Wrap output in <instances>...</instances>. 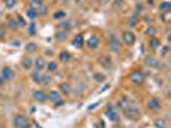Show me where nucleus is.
<instances>
[{
	"mask_svg": "<svg viewBox=\"0 0 171 128\" xmlns=\"http://www.w3.org/2000/svg\"><path fill=\"white\" fill-rule=\"evenodd\" d=\"M130 81L133 82L134 85L142 86V85H144V82H145V74L143 73L142 70H139V69L133 70V72L130 73Z\"/></svg>",
	"mask_w": 171,
	"mask_h": 128,
	"instance_id": "1",
	"label": "nucleus"
},
{
	"mask_svg": "<svg viewBox=\"0 0 171 128\" xmlns=\"http://www.w3.org/2000/svg\"><path fill=\"white\" fill-rule=\"evenodd\" d=\"M13 124L15 128H31V122L22 114H18V115L14 117Z\"/></svg>",
	"mask_w": 171,
	"mask_h": 128,
	"instance_id": "2",
	"label": "nucleus"
},
{
	"mask_svg": "<svg viewBox=\"0 0 171 128\" xmlns=\"http://www.w3.org/2000/svg\"><path fill=\"white\" fill-rule=\"evenodd\" d=\"M106 117L110 119L111 122H119L120 121V114L117 109H116L112 104H110L107 108H106Z\"/></svg>",
	"mask_w": 171,
	"mask_h": 128,
	"instance_id": "3",
	"label": "nucleus"
},
{
	"mask_svg": "<svg viewBox=\"0 0 171 128\" xmlns=\"http://www.w3.org/2000/svg\"><path fill=\"white\" fill-rule=\"evenodd\" d=\"M144 63L147 67L149 68H154V69H161L162 68V63L153 55H147L145 59H144Z\"/></svg>",
	"mask_w": 171,
	"mask_h": 128,
	"instance_id": "4",
	"label": "nucleus"
},
{
	"mask_svg": "<svg viewBox=\"0 0 171 128\" xmlns=\"http://www.w3.org/2000/svg\"><path fill=\"white\" fill-rule=\"evenodd\" d=\"M147 108L151 111H160L162 108V101L158 98H152L147 102Z\"/></svg>",
	"mask_w": 171,
	"mask_h": 128,
	"instance_id": "5",
	"label": "nucleus"
},
{
	"mask_svg": "<svg viewBox=\"0 0 171 128\" xmlns=\"http://www.w3.org/2000/svg\"><path fill=\"white\" fill-rule=\"evenodd\" d=\"M122 41L127 46H133L135 44V41H136V37L134 35V32L133 31H125L122 34Z\"/></svg>",
	"mask_w": 171,
	"mask_h": 128,
	"instance_id": "6",
	"label": "nucleus"
},
{
	"mask_svg": "<svg viewBox=\"0 0 171 128\" xmlns=\"http://www.w3.org/2000/svg\"><path fill=\"white\" fill-rule=\"evenodd\" d=\"M123 114H125L126 118H129V119H136V118H139V115H140V111H139V109L135 108L134 105H130L129 108H126L123 110Z\"/></svg>",
	"mask_w": 171,
	"mask_h": 128,
	"instance_id": "7",
	"label": "nucleus"
},
{
	"mask_svg": "<svg viewBox=\"0 0 171 128\" xmlns=\"http://www.w3.org/2000/svg\"><path fill=\"white\" fill-rule=\"evenodd\" d=\"M99 37L98 36H95V35H91L86 41H85V46L88 47L89 50H95V49H98V46H99Z\"/></svg>",
	"mask_w": 171,
	"mask_h": 128,
	"instance_id": "8",
	"label": "nucleus"
},
{
	"mask_svg": "<svg viewBox=\"0 0 171 128\" xmlns=\"http://www.w3.org/2000/svg\"><path fill=\"white\" fill-rule=\"evenodd\" d=\"M2 78L4 81H12L14 78V70L10 68V67H3L2 69Z\"/></svg>",
	"mask_w": 171,
	"mask_h": 128,
	"instance_id": "9",
	"label": "nucleus"
},
{
	"mask_svg": "<svg viewBox=\"0 0 171 128\" xmlns=\"http://www.w3.org/2000/svg\"><path fill=\"white\" fill-rule=\"evenodd\" d=\"M72 45L76 47V49H82L85 45V38L82 34H77L73 38H72Z\"/></svg>",
	"mask_w": 171,
	"mask_h": 128,
	"instance_id": "10",
	"label": "nucleus"
},
{
	"mask_svg": "<svg viewBox=\"0 0 171 128\" xmlns=\"http://www.w3.org/2000/svg\"><path fill=\"white\" fill-rule=\"evenodd\" d=\"M148 47L152 50V51H156L161 47V40L156 36H153L149 38V42H148Z\"/></svg>",
	"mask_w": 171,
	"mask_h": 128,
	"instance_id": "11",
	"label": "nucleus"
},
{
	"mask_svg": "<svg viewBox=\"0 0 171 128\" xmlns=\"http://www.w3.org/2000/svg\"><path fill=\"white\" fill-rule=\"evenodd\" d=\"M34 99L37 101V102H45L46 100H48V96H46V94L41 90H37V91H34Z\"/></svg>",
	"mask_w": 171,
	"mask_h": 128,
	"instance_id": "12",
	"label": "nucleus"
},
{
	"mask_svg": "<svg viewBox=\"0 0 171 128\" xmlns=\"http://www.w3.org/2000/svg\"><path fill=\"white\" fill-rule=\"evenodd\" d=\"M34 66H35V68H36V70H43V69H45V67H46V62H45V59L43 58V57H37L36 59H35V62H34Z\"/></svg>",
	"mask_w": 171,
	"mask_h": 128,
	"instance_id": "13",
	"label": "nucleus"
},
{
	"mask_svg": "<svg viewBox=\"0 0 171 128\" xmlns=\"http://www.w3.org/2000/svg\"><path fill=\"white\" fill-rule=\"evenodd\" d=\"M110 45H111V49L113 51H119L120 50V40L115 35H112L111 38H110Z\"/></svg>",
	"mask_w": 171,
	"mask_h": 128,
	"instance_id": "14",
	"label": "nucleus"
},
{
	"mask_svg": "<svg viewBox=\"0 0 171 128\" xmlns=\"http://www.w3.org/2000/svg\"><path fill=\"white\" fill-rule=\"evenodd\" d=\"M58 59H59L60 63H68L72 59V55L69 51H60L59 55H58Z\"/></svg>",
	"mask_w": 171,
	"mask_h": 128,
	"instance_id": "15",
	"label": "nucleus"
},
{
	"mask_svg": "<svg viewBox=\"0 0 171 128\" xmlns=\"http://www.w3.org/2000/svg\"><path fill=\"white\" fill-rule=\"evenodd\" d=\"M130 105H131V102H130V100H129L127 98H121V99L117 101V108L121 109L122 111L125 110L126 108H129Z\"/></svg>",
	"mask_w": 171,
	"mask_h": 128,
	"instance_id": "16",
	"label": "nucleus"
},
{
	"mask_svg": "<svg viewBox=\"0 0 171 128\" xmlns=\"http://www.w3.org/2000/svg\"><path fill=\"white\" fill-rule=\"evenodd\" d=\"M31 79L35 82V83H37V85H41V74H40V72L39 70H34V72H31Z\"/></svg>",
	"mask_w": 171,
	"mask_h": 128,
	"instance_id": "17",
	"label": "nucleus"
},
{
	"mask_svg": "<svg viewBox=\"0 0 171 128\" xmlns=\"http://www.w3.org/2000/svg\"><path fill=\"white\" fill-rule=\"evenodd\" d=\"M46 96H48V100H50V101H57V100H59L60 99V92L59 91H56V90H53V91H50L49 94H46Z\"/></svg>",
	"mask_w": 171,
	"mask_h": 128,
	"instance_id": "18",
	"label": "nucleus"
},
{
	"mask_svg": "<svg viewBox=\"0 0 171 128\" xmlns=\"http://www.w3.org/2000/svg\"><path fill=\"white\" fill-rule=\"evenodd\" d=\"M36 32H37V27H36V23L32 21V22H30L28 25H27V34L30 36H35L36 35Z\"/></svg>",
	"mask_w": 171,
	"mask_h": 128,
	"instance_id": "19",
	"label": "nucleus"
},
{
	"mask_svg": "<svg viewBox=\"0 0 171 128\" xmlns=\"http://www.w3.org/2000/svg\"><path fill=\"white\" fill-rule=\"evenodd\" d=\"M170 10H171V4H170L169 2H162V3L160 4V12H161L162 14L170 13Z\"/></svg>",
	"mask_w": 171,
	"mask_h": 128,
	"instance_id": "20",
	"label": "nucleus"
},
{
	"mask_svg": "<svg viewBox=\"0 0 171 128\" xmlns=\"http://www.w3.org/2000/svg\"><path fill=\"white\" fill-rule=\"evenodd\" d=\"M138 23H139V17H138V14L131 15V17L127 19V26H129V27H136Z\"/></svg>",
	"mask_w": 171,
	"mask_h": 128,
	"instance_id": "21",
	"label": "nucleus"
},
{
	"mask_svg": "<svg viewBox=\"0 0 171 128\" xmlns=\"http://www.w3.org/2000/svg\"><path fill=\"white\" fill-rule=\"evenodd\" d=\"M43 5V0H30V8H32L35 10H39Z\"/></svg>",
	"mask_w": 171,
	"mask_h": 128,
	"instance_id": "22",
	"label": "nucleus"
},
{
	"mask_svg": "<svg viewBox=\"0 0 171 128\" xmlns=\"http://www.w3.org/2000/svg\"><path fill=\"white\" fill-rule=\"evenodd\" d=\"M46 70L49 72V73H54L57 69H58V63L56 62H49V63H46Z\"/></svg>",
	"mask_w": 171,
	"mask_h": 128,
	"instance_id": "23",
	"label": "nucleus"
},
{
	"mask_svg": "<svg viewBox=\"0 0 171 128\" xmlns=\"http://www.w3.org/2000/svg\"><path fill=\"white\" fill-rule=\"evenodd\" d=\"M53 82V78L50 74H41V85L44 86H50Z\"/></svg>",
	"mask_w": 171,
	"mask_h": 128,
	"instance_id": "24",
	"label": "nucleus"
},
{
	"mask_svg": "<svg viewBox=\"0 0 171 128\" xmlns=\"http://www.w3.org/2000/svg\"><path fill=\"white\" fill-rule=\"evenodd\" d=\"M32 66H34V62L31 60L30 58H23V59H22V67L25 68V69L28 70V69L32 68Z\"/></svg>",
	"mask_w": 171,
	"mask_h": 128,
	"instance_id": "25",
	"label": "nucleus"
},
{
	"mask_svg": "<svg viewBox=\"0 0 171 128\" xmlns=\"http://www.w3.org/2000/svg\"><path fill=\"white\" fill-rule=\"evenodd\" d=\"M25 49H26V51H27L28 54H34V53H36V50H37V46H36L35 42H28V44L25 46Z\"/></svg>",
	"mask_w": 171,
	"mask_h": 128,
	"instance_id": "26",
	"label": "nucleus"
},
{
	"mask_svg": "<svg viewBox=\"0 0 171 128\" xmlns=\"http://www.w3.org/2000/svg\"><path fill=\"white\" fill-rule=\"evenodd\" d=\"M26 15H27V18H30L31 21H34L35 18L39 17V15H37V10L32 9V8H28L27 12H26Z\"/></svg>",
	"mask_w": 171,
	"mask_h": 128,
	"instance_id": "27",
	"label": "nucleus"
},
{
	"mask_svg": "<svg viewBox=\"0 0 171 128\" xmlns=\"http://www.w3.org/2000/svg\"><path fill=\"white\" fill-rule=\"evenodd\" d=\"M59 90H60L62 94L69 95V92H71V87H69L68 83H60V85H59Z\"/></svg>",
	"mask_w": 171,
	"mask_h": 128,
	"instance_id": "28",
	"label": "nucleus"
},
{
	"mask_svg": "<svg viewBox=\"0 0 171 128\" xmlns=\"http://www.w3.org/2000/svg\"><path fill=\"white\" fill-rule=\"evenodd\" d=\"M53 18L56 19V21L63 19V18H66V12H63V10H56V12H54V14H53Z\"/></svg>",
	"mask_w": 171,
	"mask_h": 128,
	"instance_id": "29",
	"label": "nucleus"
},
{
	"mask_svg": "<svg viewBox=\"0 0 171 128\" xmlns=\"http://www.w3.org/2000/svg\"><path fill=\"white\" fill-rule=\"evenodd\" d=\"M100 62H102V66H103L106 69H111V68H112V60L108 58V57L102 58V59H100Z\"/></svg>",
	"mask_w": 171,
	"mask_h": 128,
	"instance_id": "30",
	"label": "nucleus"
},
{
	"mask_svg": "<svg viewBox=\"0 0 171 128\" xmlns=\"http://www.w3.org/2000/svg\"><path fill=\"white\" fill-rule=\"evenodd\" d=\"M60 28H62V31H65L66 34H68V32L72 30L71 22H62V23H60Z\"/></svg>",
	"mask_w": 171,
	"mask_h": 128,
	"instance_id": "31",
	"label": "nucleus"
},
{
	"mask_svg": "<svg viewBox=\"0 0 171 128\" xmlns=\"http://www.w3.org/2000/svg\"><path fill=\"white\" fill-rule=\"evenodd\" d=\"M15 21H17V25L18 27H27V22L26 19L22 17V15H17V18H15Z\"/></svg>",
	"mask_w": 171,
	"mask_h": 128,
	"instance_id": "32",
	"label": "nucleus"
},
{
	"mask_svg": "<svg viewBox=\"0 0 171 128\" xmlns=\"http://www.w3.org/2000/svg\"><path fill=\"white\" fill-rule=\"evenodd\" d=\"M154 126H156V128H166V121L162 118H158L156 122H154Z\"/></svg>",
	"mask_w": 171,
	"mask_h": 128,
	"instance_id": "33",
	"label": "nucleus"
},
{
	"mask_svg": "<svg viewBox=\"0 0 171 128\" xmlns=\"http://www.w3.org/2000/svg\"><path fill=\"white\" fill-rule=\"evenodd\" d=\"M56 38L58 40V41H63V40H66L67 38V34H66V32L65 31H58L57 32V34H56Z\"/></svg>",
	"mask_w": 171,
	"mask_h": 128,
	"instance_id": "34",
	"label": "nucleus"
},
{
	"mask_svg": "<svg viewBox=\"0 0 171 128\" xmlns=\"http://www.w3.org/2000/svg\"><path fill=\"white\" fill-rule=\"evenodd\" d=\"M156 32H157L156 27H153V26H149L148 28L145 30V35H147V36H149V37H153L154 35H156Z\"/></svg>",
	"mask_w": 171,
	"mask_h": 128,
	"instance_id": "35",
	"label": "nucleus"
},
{
	"mask_svg": "<svg viewBox=\"0 0 171 128\" xmlns=\"http://www.w3.org/2000/svg\"><path fill=\"white\" fill-rule=\"evenodd\" d=\"M48 6H45V5H43L41 8H40V9H39L37 10V15H39V17H45V15L46 14H48Z\"/></svg>",
	"mask_w": 171,
	"mask_h": 128,
	"instance_id": "36",
	"label": "nucleus"
},
{
	"mask_svg": "<svg viewBox=\"0 0 171 128\" xmlns=\"http://www.w3.org/2000/svg\"><path fill=\"white\" fill-rule=\"evenodd\" d=\"M8 27H9L12 31H15V30L18 28L17 21H15V19H9V21H8Z\"/></svg>",
	"mask_w": 171,
	"mask_h": 128,
	"instance_id": "37",
	"label": "nucleus"
},
{
	"mask_svg": "<svg viewBox=\"0 0 171 128\" xmlns=\"http://www.w3.org/2000/svg\"><path fill=\"white\" fill-rule=\"evenodd\" d=\"M5 6L8 8V9H13V8L17 5V0H5Z\"/></svg>",
	"mask_w": 171,
	"mask_h": 128,
	"instance_id": "38",
	"label": "nucleus"
},
{
	"mask_svg": "<svg viewBox=\"0 0 171 128\" xmlns=\"http://www.w3.org/2000/svg\"><path fill=\"white\" fill-rule=\"evenodd\" d=\"M167 53H169V45H165V46L161 45V55L162 57H166Z\"/></svg>",
	"mask_w": 171,
	"mask_h": 128,
	"instance_id": "39",
	"label": "nucleus"
},
{
	"mask_svg": "<svg viewBox=\"0 0 171 128\" xmlns=\"http://www.w3.org/2000/svg\"><path fill=\"white\" fill-rule=\"evenodd\" d=\"M63 105H65V100H62V98L59 100H57V101H54V106H56V108L63 106Z\"/></svg>",
	"mask_w": 171,
	"mask_h": 128,
	"instance_id": "40",
	"label": "nucleus"
},
{
	"mask_svg": "<svg viewBox=\"0 0 171 128\" xmlns=\"http://www.w3.org/2000/svg\"><path fill=\"white\" fill-rule=\"evenodd\" d=\"M104 79H106V77L104 76H95V81H98V82H103L104 81Z\"/></svg>",
	"mask_w": 171,
	"mask_h": 128,
	"instance_id": "41",
	"label": "nucleus"
},
{
	"mask_svg": "<svg viewBox=\"0 0 171 128\" xmlns=\"http://www.w3.org/2000/svg\"><path fill=\"white\" fill-rule=\"evenodd\" d=\"M121 4H122V0H116V4H115L116 6H119V5H121Z\"/></svg>",
	"mask_w": 171,
	"mask_h": 128,
	"instance_id": "42",
	"label": "nucleus"
},
{
	"mask_svg": "<svg viewBox=\"0 0 171 128\" xmlns=\"http://www.w3.org/2000/svg\"><path fill=\"white\" fill-rule=\"evenodd\" d=\"M98 2H100V3H103V4H107V3H110L111 0H98Z\"/></svg>",
	"mask_w": 171,
	"mask_h": 128,
	"instance_id": "43",
	"label": "nucleus"
},
{
	"mask_svg": "<svg viewBox=\"0 0 171 128\" xmlns=\"http://www.w3.org/2000/svg\"><path fill=\"white\" fill-rule=\"evenodd\" d=\"M19 44H21L19 41H17V42H15V41H14V42H13V45H15V46H19Z\"/></svg>",
	"mask_w": 171,
	"mask_h": 128,
	"instance_id": "44",
	"label": "nucleus"
},
{
	"mask_svg": "<svg viewBox=\"0 0 171 128\" xmlns=\"http://www.w3.org/2000/svg\"><path fill=\"white\" fill-rule=\"evenodd\" d=\"M75 3H81V0H73Z\"/></svg>",
	"mask_w": 171,
	"mask_h": 128,
	"instance_id": "45",
	"label": "nucleus"
}]
</instances>
